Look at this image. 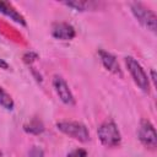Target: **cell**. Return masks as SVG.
I'll list each match as a JSON object with an SVG mask.
<instances>
[{
	"instance_id": "1",
	"label": "cell",
	"mask_w": 157,
	"mask_h": 157,
	"mask_svg": "<svg viewBox=\"0 0 157 157\" xmlns=\"http://www.w3.org/2000/svg\"><path fill=\"white\" fill-rule=\"evenodd\" d=\"M97 135L99 141L105 147H117L121 142V135L114 121L108 120L98 126Z\"/></svg>"
},
{
	"instance_id": "2",
	"label": "cell",
	"mask_w": 157,
	"mask_h": 157,
	"mask_svg": "<svg viewBox=\"0 0 157 157\" xmlns=\"http://www.w3.org/2000/svg\"><path fill=\"white\" fill-rule=\"evenodd\" d=\"M130 9H131L132 15L140 22L141 26H144L145 28L150 29L151 32H156L157 16L152 10H150L148 7L142 5L141 2H131L130 4Z\"/></svg>"
},
{
	"instance_id": "3",
	"label": "cell",
	"mask_w": 157,
	"mask_h": 157,
	"mask_svg": "<svg viewBox=\"0 0 157 157\" xmlns=\"http://www.w3.org/2000/svg\"><path fill=\"white\" fill-rule=\"evenodd\" d=\"M56 128L63 134L80 141V142H86L90 140L88 129L86 128L85 124H82L80 121H71V120L59 121V123H56Z\"/></svg>"
},
{
	"instance_id": "4",
	"label": "cell",
	"mask_w": 157,
	"mask_h": 157,
	"mask_svg": "<svg viewBox=\"0 0 157 157\" xmlns=\"http://www.w3.org/2000/svg\"><path fill=\"white\" fill-rule=\"evenodd\" d=\"M125 65L134 80V82L145 92H148L150 90V81L147 77V74L145 72V70L142 69V66L140 65V63L134 59L132 56H126L125 58Z\"/></svg>"
},
{
	"instance_id": "5",
	"label": "cell",
	"mask_w": 157,
	"mask_h": 157,
	"mask_svg": "<svg viewBox=\"0 0 157 157\" xmlns=\"http://www.w3.org/2000/svg\"><path fill=\"white\" fill-rule=\"evenodd\" d=\"M139 140L141 144L151 150H155L157 146V134L152 123L147 119H142L139 128Z\"/></svg>"
},
{
	"instance_id": "6",
	"label": "cell",
	"mask_w": 157,
	"mask_h": 157,
	"mask_svg": "<svg viewBox=\"0 0 157 157\" xmlns=\"http://www.w3.org/2000/svg\"><path fill=\"white\" fill-rule=\"evenodd\" d=\"M53 87L58 94V97L60 98V101L66 104V105H74L75 104V98L74 94L71 92V90L69 88V85L66 83V81L61 77L55 75L53 78Z\"/></svg>"
},
{
	"instance_id": "7",
	"label": "cell",
	"mask_w": 157,
	"mask_h": 157,
	"mask_svg": "<svg viewBox=\"0 0 157 157\" xmlns=\"http://www.w3.org/2000/svg\"><path fill=\"white\" fill-rule=\"evenodd\" d=\"M52 36L56 39L61 40H70L74 39L76 36L75 28L66 22H55L52 27Z\"/></svg>"
},
{
	"instance_id": "8",
	"label": "cell",
	"mask_w": 157,
	"mask_h": 157,
	"mask_svg": "<svg viewBox=\"0 0 157 157\" xmlns=\"http://www.w3.org/2000/svg\"><path fill=\"white\" fill-rule=\"evenodd\" d=\"M98 55H99V59H101L102 65H103L108 71H110V72L114 74V75L121 76L120 66H119V64H118L117 58H115L113 54H110L109 52H105V50L101 49V50H98Z\"/></svg>"
},
{
	"instance_id": "9",
	"label": "cell",
	"mask_w": 157,
	"mask_h": 157,
	"mask_svg": "<svg viewBox=\"0 0 157 157\" xmlns=\"http://www.w3.org/2000/svg\"><path fill=\"white\" fill-rule=\"evenodd\" d=\"M0 12L7 17H10L12 21H15L16 23H20L21 26H26V20L25 17L7 1H0Z\"/></svg>"
},
{
	"instance_id": "10",
	"label": "cell",
	"mask_w": 157,
	"mask_h": 157,
	"mask_svg": "<svg viewBox=\"0 0 157 157\" xmlns=\"http://www.w3.org/2000/svg\"><path fill=\"white\" fill-rule=\"evenodd\" d=\"M44 124L39 118H33L31 119L28 123H26L23 125V130L27 134H32V135H39L44 131Z\"/></svg>"
},
{
	"instance_id": "11",
	"label": "cell",
	"mask_w": 157,
	"mask_h": 157,
	"mask_svg": "<svg viewBox=\"0 0 157 157\" xmlns=\"http://www.w3.org/2000/svg\"><path fill=\"white\" fill-rule=\"evenodd\" d=\"M64 5L76 10V11H88V10H93L94 6L97 5L93 1H81V0H72V1H64Z\"/></svg>"
},
{
	"instance_id": "12",
	"label": "cell",
	"mask_w": 157,
	"mask_h": 157,
	"mask_svg": "<svg viewBox=\"0 0 157 157\" xmlns=\"http://www.w3.org/2000/svg\"><path fill=\"white\" fill-rule=\"evenodd\" d=\"M0 105L6 110H12L15 107L12 97L2 87H0Z\"/></svg>"
},
{
	"instance_id": "13",
	"label": "cell",
	"mask_w": 157,
	"mask_h": 157,
	"mask_svg": "<svg viewBox=\"0 0 157 157\" xmlns=\"http://www.w3.org/2000/svg\"><path fill=\"white\" fill-rule=\"evenodd\" d=\"M38 59V54L37 53H34V52H27L25 55H23V61L26 63V64H32L33 61H36Z\"/></svg>"
},
{
	"instance_id": "14",
	"label": "cell",
	"mask_w": 157,
	"mask_h": 157,
	"mask_svg": "<svg viewBox=\"0 0 157 157\" xmlns=\"http://www.w3.org/2000/svg\"><path fill=\"white\" fill-rule=\"evenodd\" d=\"M28 157H44V151L39 146H33L29 151Z\"/></svg>"
},
{
	"instance_id": "15",
	"label": "cell",
	"mask_w": 157,
	"mask_h": 157,
	"mask_svg": "<svg viewBox=\"0 0 157 157\" xmlns=\"http://www.w3.org/2000/svg\"><path fill=\"white\" fill-rule=\"evenodd\" d=\"M67 157H87V152L83 148H76V150L71 151L67 155Z\"/></svg>"
},
{
	"instance_id": "16",
	"label": "cell",
	"mask_w": 157,
	"mask_h": 157,
	"mask_svg": "<svg viewBox=\"0 0 157 157\" xmlns=\"http://www.w3.org/2000/svg\"><path fill=\"white\" fill-rule=\"evenodd\" d=\"M0 69H2V70H9L10 69V65L1 58H0Z\"/></svg>"
},
{
	"instance_id": "17",
	"label": "cell",
	"mask_w": 157,
	"mask_h": 157,
	"mask_svg": "<svg viewBox=\"0 0 157 157\" xmlns=\"http://www.w3.org/2000/svg\"><path fill=\"white\" fill-rule=\"evenodd\" d=\"M1 156H2V153H1V152H0V157H1Z\"/></svg>"
}]
</instances>
